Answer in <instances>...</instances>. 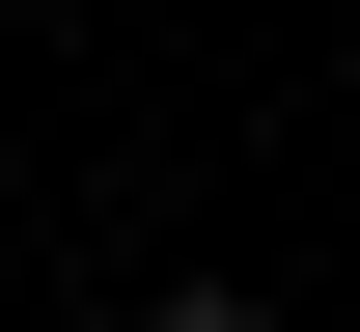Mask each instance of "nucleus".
Here are the masks:
<instances>
[{"mask_svg": "<svg viewBox=\"0 0 360 332\" xmlns=\"http://www.w3.org/2000/svg\"><path fill=\"white\" fill-rule=\"evenodd\" d=\"M139 332H277V305H222V277H167V305H139Z\"/></svg>", "mask_w": 360, "mask_h": 332, "instance_id": "1", "label": "nucleus"}]
</instances>
